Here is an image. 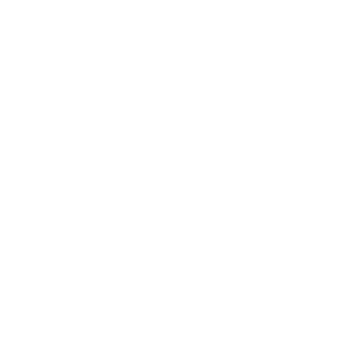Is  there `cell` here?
I'll return each mask as SVG.
<instances>
[]
</instances>
